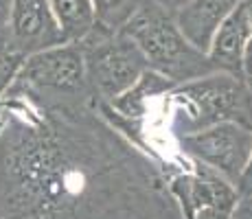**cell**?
Segmentation results:
<instances>
[{
    "label": "cell",
    "mask_w": 252,
    "mask_h": 219,
    "mask_svg": "<svg viewBox=\"0 0 252 219\" xmlns=\"http://www.w3.org/2000/svg\"><path fill=\"white\" fill-rule=\"evenodd\" d=\"M13 119L0 136L2 219H164L180 215L152 160L92 108Z\"/></svg>",
    "instance_id": "1"
},
{
    "label": "cell",
    "mask_w": 252,
    "mask_h": 219,
    "mask_svg": "<svg viewBox=\"0 0 252 219\" xmlns=\"http://www.w3.org/2000/svg\"><path fill=\"white\" fill-rule=\"evenodd\" d=\"M164 125L173 140L220 123L252 127V96L246 77L211 72L173 86L160 96Z\"/></svg>",
    "instance_id": "2"
},
{
    "label": "cell",
    "mask_w": 252,
    "mask_h": 219,
    "mask_svg": "<svg viewBox=\"0 0 252 219\" xmlns=\"http://www.w3.org/2000/svg\"><path fill=\"white\" fill-rule=\"evenodd\" d=\"M9 94L33 96L44 110L92 108L79 42H64L27 55Z\"/></svg>",
    "instance_id": "3"
},
{
    "label": "cell",
    "mask_w": 252,
    "mask_h": 219,
    "mask_svg": "<svg viewBox=\"0 0 252 219\" xmlns=\"http://www.w3.org/2000/svg\"><path fill=\"white\" fill-rule=\"evenodd\" d=\"M121 31L136 44L149 70L162 75L173 86L215 72L206 53L191 46L180 33L176 18L154 2H145Z\"/></svg>",
    "instance_id": "4"
},
{
    "label": "cell",
    "mask_w": 252,
    "mask_h": 219,
    "mask_svg": "<svg viewBox=\"0 0 252 219\" xmlns=\"http://www.w3.org/2000/svg\"><path fill=\"white\" fill-rule=\"evenodd\" d=\"M92 103H110L147 70L143 53L123 31L94 24L79 42Z\"/></svg>",
    "instance_id": "5"
},
{
    "label": "cell",
    "mask_w": 252,
    "mask_h": 219,
    "mask_svg": "<svg viewBox=\"0 0 252 219\" xmlns=\"http://www.w3.org/2000/svg\"><path fill=\"white\" fill-rule=\"evenodd\" d=\"M184 158L204 164L237 187L252 149V129L239 123H220L176 140Z\"/></svg>",
    "instance_id": "6"
},
{
    "label": "cell",
    "mask_w": 252,
    "mask_h": 219,
    "mask_svg": "<svg viewBox=\"0 0 252 219\" xmlns=\"http://www.w3.org/2000/svg\"><path fill=\"white\" fill-rule=\"evenodd\" d=\"M57 44H64V35L48 7V0H11L4 48L31 55Z\"/></svg>",
    "instance_id": "7"
},
{
    "label": "cell",
    "mask_w": 252,
    "mask_h": 219,
    "mask_svg": "<svg viewBox=\"0 0 252 219\" xmlns=\"http://www.w3.org/2000/svg\"><path fill=\"white\" fill-rule=\"evenodd\" d=\"M250 37V24L246 4L241 2L235 11L221 22L217 33L213 35V42L206 51L208 62L220 72H228L235 77H246V46Z\"/></svg>",
    "instance_id": "8"
},
{
    "label": "cell",
    "mask_w": 252,
    "mask_h": 219,
    "mask_svg": "<svg viewBox=\"0 0 252 219\" xmlns=\"http://www.w3.org/2000/svg\"><path fill=\"white\" fill-rule=\"evenodd\" d=\"M244 0H191L184 9L176 13V24L191 46L206 53L213 35L221 22L235 11Z\"/></svg>",
    "instance_id": "9"
},
{
    "label": "cell",
    "mask_w": 252,
    "mask_h": 219,
    "mask_svg": "<svg viewBox=\"0 0 252 219\" xmlns=\"http://www.w3.org/2000/svg\"><path fill=\"white\" fill-rule=\"evenodd\" d=\"M173 88L171 81H167L162 75L154 70H145L138 77V81L132 88L110 101V110L116 112L121 119L136 125H147V119L152 116V108L162 94H167Z\"/></svg>",
    "instance_id": "10"
},
{
    "label": "cell",
    "mask_w": 252,
    "mask_h": 219,
    "mask_svg": "<svg viewBox=\"0 0 252 219\" xmlns=\"http://www.w3.org/2000/svg\"><path fill=\"white\" fill-rule=\"evenodd\" d=\"M64 42H81L96 24L92 0H48Z\"/></svg>",
    "instance_id": "11"
},
{
    "label": "cell",
    "mask_w": 252,
    "mask_h": 219,
    "mask_svg": "<svg viewBox=\"0 0 252 219\" xmlns=\"http://www.w3.org/2000/svg\"><path fill=\"white\" fill-rule=\"evenodd\" d=\"M149 0H92V9H94V20L96 24L105 29H114L121 31L125 22L143 7Z\"/></svg>",
    "instance_id": "12"
},
{
    "label": "cell",
    "mask_w": 252,
    "mask_h": 219,
    "mask_svg": "<svg viewBox=\"0 0 252 219\" xmlns=\"http://www.w3.org/2000/svg\"><path fill=\"white\" fill-rule=\"evenodd\" d=\"M24 57L27 55H22L18 51H9V48L0 51V96L7 94L9 88L13 86V81H16L18 72L24 64Z\"/></svg>",
    "instance_id": "13"
},
{
    "label": "cell",
    "mask_w": 252,
    "mask_h": 219,
    "mask_svg": "<svg viewBox=\"0 0 252 219\" xmlns=\"http://www.w3.org/2000/svg\"><path fill=\"white\" fill-rule=\"evenodd\" d=\"M235 188H237V195L239 197H252V149L248 156V162H246V167H244V173H241Z\"/></svg>",
    "instance_id": "14"
},
{
    "label": "cell",
    "mask_w": 252,
    "mask_h": 219,
    "mask_svg": "<svg viewBox=\"0 0 252 219\" xmlns=\"http://www.w3.org/2000/svg\"><path fill=\"white\" fill-rule=\"evenodd\" d=\"M230 219H252V197H239L230 213Z\"/></svg>",
    "instance_id": "15"
},
{
    "label": "cell",
    "mask_w": 252,
    "mask_h": 219,
    "mask_svg": "<svg viewBox=\"0 0 252 219\" xmlns=\"http://www.w3.org/2000/svg\"><path fill=\"white\" fill-rule=\"evenodd\" d=\"M246 11H248V24H250V37H248V46H246V60H244V68L246 75L252 72V0H244Z\"/></svg>",
    "instance_id": "16"
},
{
    "label": "cell",
    "mask_w": 252,
    "mask_h": 219,
    "mask_svg": "<svg viewBox=\"0 0 252 219\" xmlns=\"http://www.w3.org/2000/svg\"><path fill=\"white\" fill-rule=\"evenodd\" d=\"M149 2H154L156 7H160L162 11L169 13V16H176V13L187 7L191 0H149Z\"/></svg>",
    "instance_id": "17"
},
{
    "label": "cell",
    "mask_w": 252,
    "mask_h": 219,
    "mask_svg": "<svg viewBox=\"0 0 252 219\" xmlns=\"http://www.w3.org/2000/svg\"><path fill=\"white\" fill-rule=\"evenodd\" d=\"M9 16H11V0H0V40L2 42L7 37Z\"/></svg>",
    "instance_id": "18"
},
{
    "label": "cell",
    "mask_w": 252,
    "mask_h": 219,
    "mask_svg": "<svg viewBox=\"0 0 252 219\" xmlns=\"http://www.w3.org/2000/svg\"><path fill=\"white\" fill-rule=\"evenodd\" d=\"M246 86H248L250 96H252V72H250V75H246Z\"/></svg>",
    "instance_id": "19"
},
{
    "label": "cell",
    "mask_w": 252,
    "mask_h": 219,
    "mask_svg": "<svg viewBox=\"0 0 252 219\" xmlns=\"http://www.w3.org/2000/svg\"><path fill=\"white\" fill-rule=\"evenodd\" d=\"M0 51H4V42L2 40H0Z\"/></svg>",
    "instance_id": "20"
}]
</instances>
